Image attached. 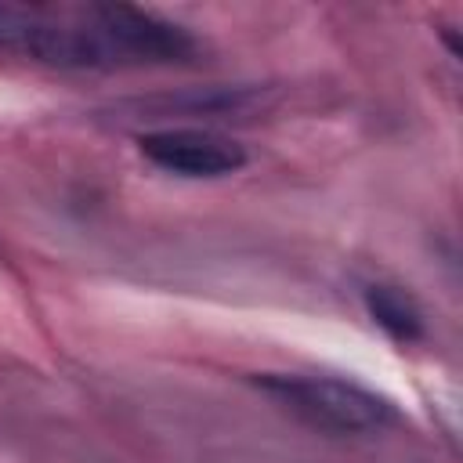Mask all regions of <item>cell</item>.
<instances>
[{
  "instance_id": "3957f363",
  "label": "cell",
  "mask_w": 463,
  "mask_h": 463,
  "mask_svg": "<svg viewBox=\"0 0 463 463\" xmlns=\"http://www.w3.org/2000/svg\"><path fill=\"white\" fill-rule=\"evenodd\" d=\"M365 311L373 315V322H376L387 336H394V340H402V344H412V340L423 336V311H420V304H416L405 289H398V286H383V282L365 286Z\"/></svg>"
},
{
  "instance_id": "7a4b0ae2",
  "label": "cell",
  "mask_w": 463,
  "mask_h": 463,
  "mask_svg": "<svg viewBox=\"0 0 463 463\" xmlns=\"http://www.w3.org/2000/svg\"><path fill=\"white\" fill-rule=\"evenodd\" d=\"M141 156L177 177H228L246 166V148L206 127H170L141 134Z\"/></svg>"
},
{
  "instance_id": "6da1fadb",
  "label": "cell",
  "mask_w": 463,
  "mask_h": 463,
  "mask_svg": "<svg viewBox=\"0 0 463 463\" xmlns=\"http://www.w3.org/2000/svg\"><path fill=\"white\" fill-rule=\"evenodd\" d=\"M257 387L271 394L282 409L300 416L307 427L329 434H365L383 430L394 423V402L340 376H315V373H264Z\"/></svg>"
}]
</instances>
